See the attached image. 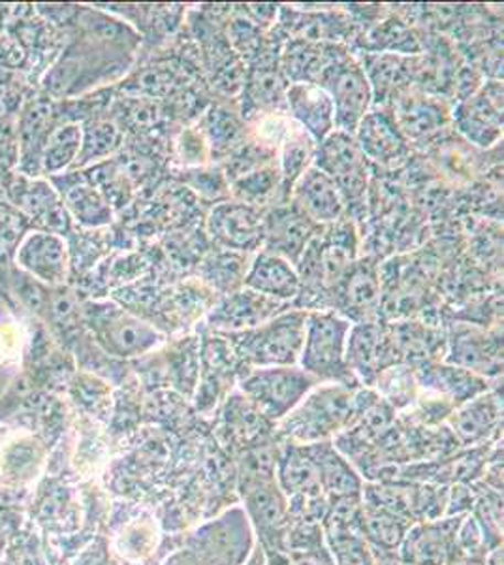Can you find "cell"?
<instances>
[{
    "label": "cell",
    "instance_id": "cell-1",
    "mask_svg": "<svg viewBox=\"0 0 504 565\" xmlns=\"http://www.w3.org/2000/svg\"><path fill=\"white\" fill-rule=\"evenodd\" d=\"M138 44L140 39H114L87 31V36L71 45L47 72L44 87L53 97H74L103 82H111L132 65Z\"/></svg>",
    "mask_w": 504,
    "mask_h": 565
},
{
    "label": "cell",
    "instance_id": "cell-2",
    "mask_svg": "<svg viewBox=\"0 0 504 565\" xmlns=\"http://www.w3.org/2000/svg\"><path fill=\"white\" fill-rule=\"evenodd\" d=\"M357 388L360 386L319 383L281 423L275 424V434L294 445L330 441L348 428Z\"/></svg>",
    "mask_w": 504,
    "mask_h": 565
},
{
    "label": "cell",
    "instance_id": "cell-3",
    "mask_svg": "<svg viewBox=\"0 0 504 565\" xmlns=\"http://www.w3.org/2000/svg\"><path fill=\"white\" fill-rule=\"evenodd\" d=\"M305 319V309L292 308L260 327L223 335L230 343L242 373L255 367L298 366Z\"/></svg>",
    "mask_w": 504,
    "mask_h": 565
},
{
    "label": "cell",
    "instance_id": "cell-4",
    "mask_svg": "<svg viewBox=\"0 0 504 565\" xmlns=\"http://www.w3.org/2000/svg\"><path fill=\"white\" fill-rule=\"evenodd\" d=\"M82 319L95 338L93 341L96 345L116 359L148 356L167 341V335L153 322L109 300L85 303Z\"/></svg>",
    "mask_w": 504,
    "mask_h": 565
},
{
    "label": "cell",
    "instance_id": "cell-5",
    "mask_svg": "<svg viewBox=\"0 0 504 565\" xmlns=\"http://www.w3.org/2000/svg\"><path fill=\"white\" fill-rule=\"evenodd\" d=\"M352 322L333 309L307 311L305 338L298 366L319 383L360 386L346 367V338Z\"/></svg>",
    "mask_w": 504,
    "mask_h": 565
},
{
    "label": "cell",
    "instance_id": "cell-6",
    "mask_svg": "<svg viewBox=\"0 0 504 565\" xmlns=\"http://www.w3.org/2000/svg\"><path fill=\"white\" fill-rule=\"evenodd\" d=\"M242 494L245 511L255 524L260 548L268 565H288L287 535L290 511L275 476L242 473Z\"/></svg>",
    "mask_w": 504,
    "mask_h": 565
},
{
    "label": "cell",
    "instance_id": "cell-7",
    "mask_svg": "<svg viewBox=\"0 0 504 565\" xmlns=\"http://www.w3.org/2000/svg\"><path fill=\"white\" fill-rule=\"evenodd\" d=\"M282 44L285 34L281 31H269L262 47L247 63L245 84L239 95L245 122L269 114H288L287 89L290 84L281 68Z\"/></svg>",
    "mask_w": 504,
    "mask_h": 565
},
{
    "label": "cell",
    "instance_id": "cell-8",
    "mask_svg": "<svg viewBox=\"0 0 504 565\" xmlns=\"http://www.w3.org/2000/svg\"><path fill=\"white\" fill-rule=\"evenodd\" d=\"M317 385L319 381L300 366L255 367L237 377V391L274 424L281 423Z\"/></svg>",
    "mask_w": 504,
    "mask_h": 565
},
{
    "label": "cell",
    "instance_id": "cell-9",
    "mask_svg": "<svg viewBox=\"0 0 504 565\" xmlns=\"http://www.w3.org/2000/svg\"><path fill=\"white\" fill-rule=\"evenodd\" d=\"M317 85L332 98L335 130L356 135L360 122L369 114L375 100L364 66L352 55L348 47L339 53Z\"/></svg>",
    "mask_w": 504,
    "mask_h": 565
},
{
    "label": "cell",
    "instance_id": "cell-10",
    "mask_svg": "<svg viewBox=\"0 0 504 565\" xmlns=\"http://www.w3.org/2000/svg\"><path fill=\"white\" fill-rule=\"evenodd\" d=\"M313 167L330 175L337 185L345 202L346 215L364 207L365 194L369 189V162L354 136L333 130L317 146Z\"/></svg>",
    "mask_w": 504,
    "mask_h": 565
},
{
    "label": "cell",
    "instance_id": "cell-11",
    "mask_svg": "<svg viewBox=\"0 0 504 565\" xmlns=\"http://www.w3.org/2000/svg\"><path fill=\"white\" fill-rule=\"evenodd\" d=\"M264 215L266 210L224 200L211 210L205 231L218 249L256 255L264 244Z\"/></svg>",
    "mask_w": 504,
    "mask_h": 565
},
{
    "label": "cell",
    "instance_id": "cell-12",
    "mask_svg": "<svg viewBox=\"0 0 504 565\" xmlns=\"http://www.w3.org/2000/svg\"><path fill=\"white\" fill-rule=\"evenodd\" d=\"M465 516V514H463ZM463 516L410 524L399 546L405 565H455L465 559L458 545V527Z\"/></svg>",
    "mask_w": 504,
    "mask_h": 565
},
{
    "label": "cell",
    "instance_id": "cell-13",
    "mask_svg": "<svg viewBox=\"0 0 504 565\" xmlns=\"http://www.w3.org/2000/svg\"><path fill=\"white\" fill-rule=\"evenodd\" d=\"M346 367L360 386H375L378 375L396 366V351L389 338V328L380 319L352 324L346 338Z\"/></svg>",
    "mask_w": 504,
    "mask_h": 565
},
{
    "label": "cell",
    "instance_id": "cell-14",
    "mask_svg": "<svg viewBox=\"0 0 504 565\" xmlns=\"http://www.w3.org/2000/svg\"><path fill=\"white\" fill-rule=\"evenodd\" d=\"M442 362L476 373L484 380L503 375V328L485 332L480 324L453 327Z\"/></svg>",
    "mask_w": 504,
    "mask_h": 565
},
{
    "label": "cell",
    "instance_id": "cell-15",
    "mask_svg": "<svg viewBox=\"0 0 504 565\" xmlns=\"http://www.w3.org/2000/svg\"><path fill=\"white\" fill-rule=\"evenodd\" d=\"M290 306L292 303L279 302L243 287L230 295L218 296L213 308L207 309L205 327L221 334H234L271 321Z\"/></svg>",
    "mask_w": 504,
    "mask_h": 565
},
{
    "label": "cell",
    "instance_id": "cell-16",
    "mask_svg": "<svg viewBox=\"0 0 504 565\" xmlns=\"http://www.w3.org/2000/svg\"><path fill=\"white\" fill-rule=\"evenodd\" d=\"M453 125L467 140L490 148L503 136V84L493 79L474 95L460 100L452 111Z\"/></svg>",
    "mask_w": 504,
    "mask_h": 565
},
{
    "label": "cell",
    "instance_id": "cell-17",
    "mask_svg": "<svg viewBox=\"0 0 504 565\" xmlns=\"http://www.w3.org/2000/svg\"><path fill=\"white\" fill-rule=\"evenodd\" d=\"M322 231H324V226L313 223L288 200L285 204H277V206L266 210L264 244L260 250L274 253L277 257L288 260L292 266H298L309 242L314 236H319Z\"/></svg>",
    "mask_w": 504,
    "mask_h": 565
},
{
    "label": "cell",
    "instance_id": "cell-18",
    "mask_svg": "<svg viewBox=\"0 0 504 565\" xmlns=\"http://www.w3.org/2000/svg\"><path fill=\"white\" fill-rule=\"evenodd\" d=\"M15 263L40 282L58 287L66 282L71 274V247L61 234L32 231L21 239Z\"/></svg>",
    "mask_w": 504,
    "mask_h": 565
},
{
    "label": "cell",
    "instance_id": "cell-19",
    "mask_svg": "<svg viewBox=\"0 0 504 565\" xmlns=\"http://www.w3.org/2000/svg\"><path fill=\"white\" fill-rule=\"evenodd\" d=\"M380 276L377 266L356 260L332 296V309L352 324L380 319Z\"/></svg>",
    "mask_w": 504,
    "mask_h": 565
},
{
    "label": "cell",
    "instance_id": "cell-20",
    "mask_svg": "<svg viewBox=\"0 0 504 565\" xmlns=\"http://www.w3.org/2000/svg\"><path fill=\"white\" fill-rule=\"evenodd\" d=\"M450 431L460 447L471 449L490 445L501 436L503 428V394L485 391L476 398L460 405L448 417Z\"/></svg>",
    "mask_w": 504,
    "mask_h": 565
},
{
    "label": "cell",
    "instance_id": "cell-21",
    "mask_svg": "<svg viewBox=\"0 0 504 565\" xmlns=\"http://www.w3.org/2000/svg\"><path fill=\"white\" fill-rule=\"evenodd\" d=\"M354 138L367 162L383 168H399L409 161L410 143L397 129L392 114L384 108L369 109Z\"/></svg>",
    "mask_w": 504,
    "mask_h": 565
},
{
    "label": "cell",
    "instance_id": "cell-22",
    "mask_svg": "<svg viewBox=\"0 0 504 565\" xmlns=\"http://www.w3.org/2000/svg\"><path fill=\"white\" fill-rule=\"evenodd\" d=\"M215 430L224 447L243 452L269 439V431L275 430V424L269 423L242 392L234 391L221 405Z\"/></svg>",
    "mask_w": 504,
    "mask_h": 565
},
{
    "label": "cell",
    "instance_id": "cell-23",
    "mask_svg": "<svg viewBox=\"0 0 504 565\" xmlns=\"http://www.w3.org/2000/svg\"><path fill=\"white\" fill-rule=\"evenodd\" d=\"M290 202L320 226L333 225L346 215L337 185L317 167L307 168L298 178L290 191Z\"/></svg>",
    "mask_w": 504,
    "mask_h": 565
},
{
    "label": "cell",
    "instance_id": "cell-24",
    "mask_svg": "<svg viewBox=\"0 0 504 565\" xmlns=\"http://www.w3.org/2000/svg\"><path fill=\"white\" fill-rule=\"evenodd\" d=\"M68 217L85 228H103L114 221V210L90 185L84 172H64L50 178Z\"/></svg>",
    "mask_w": 504,
    "mask_h": 565
},
{
    "label": "cell",
    "instance_id": "cell-25",
    "mask_svg": "<svg viewBox=\"0 0 504 565\" xmlns=\"http://www.w3.org/2000/svg\"><path fill=\"white\" fill-rule=\"evenodd\" d=\"M415 372L420 388L444 399L453 409L490 391L487 380L447 362H423Z\"/></svg>",
    "mask_w": 504,
    "mask_h": 565
},
{
    "label": "cell",
    "instance_id": "cell-26",
    "mask_svg": "<svg viewBox=\"0 0 504 565\" xmlns=\"http://www.w3.org/2000/svg\"><path fill=\"white\" fill-rule=\"evenodd\" d=\"M287 111L292 121L298 122L313 136L317 143L335 130V111L326 90L317 84H290L287 89Z\"/></svg>",
    "mask_w": 504,
    "mask_h": 565
},
{
    "label": "cell",
    "instance_id": "cell-27",
    "mask_svg": "<svg viewBox=\"0 0 504 565\" xmlns=\"http://www.w3.org/2000/svg\"><path fill=\"white\" fill-rule=\"evenodd\" d=\"M243 287L279 302L294 303L300 295L301 282L296 266L274 253L258 250L250 260Z\"/></svg>",
    "mask_w": 504,
    "mask_h": 565
},
{
    "label": "cell",
    "instance_id": "cell-28",
    "mask_svg": "<svg viewBox=\"0 0 504 565\" xmlns=\"http://www.w3.org/2000/svg\"><path fill=\"white\" fill-rule=\"evenodd\" d=\"M305 449L313 458L319 471L320 487L328 500L362 495L364 482L357 476L356 469L352 468L351 462L335 449V444L320 441V444L305 445Z\"/></svg>",
    "mask_w": 504,
    "mask_h": 565
},
{
    "label": "cell",
    "instance_id": "cell-29",
    "mask_svg": "<svg viewBox=\"0 0 504 565\" xmlns=\"http://www.w3.org/2000/svg\"><path fill=\"white\" fill-rule=\"evenodd\" d=\"M389 114L407 141L429 138L448 121L447 109L437 98L415 95L410 89L394 100Z\"/></svg>",
    "mask_w": 504,
    "mask_h": 565
},
{
    "label": "cell",
    "instance_id": "cell-30",
    "mask_svg": "<svg viewBox=\"0 0 504 565\" xmlns=\"http://www.w3.org/2000/svg\"><path fill=\"white\" fill-rule=\"evenodd\" d=\"M12 191L18 193L13 196V202L32 217L39 218L42 225L50 228V232H55L61 236L71 232L72 218L64 210L63 202L58 199L57 191L53 189L52 183L23 178V180L15 181Z\"/></svg>",
    "mask_w": 504,
    "mask_h": 565
},
{
    "label": "cell",
    "instance_id": "cell-31",
    "mask_svg": "<svg viewBox=\"0 0 504 565\" xmlns=\"http://www.w3.org/2000/svg\"><path fill=\"white\" fill-rule=\"evenodd\" d=\"M230 199L258 210H269L290 200L282 185L279 162L256 168L230 183Z\"/></svg>",
    "mask_w": 504,
    "mask_h": 565
},
{
    "label": "cell",
    "instance_id": "cell-32",
    "mask_svg": "<svg viewBox=\"0 0 504 565\" xmlns=\"http://www.w3.org/2000/svg\"><path fill=\"white\" fill-rule=\"evenodd\" d=\"M253 257L255 255L215 247L200 260V279L211 290L218 292V296L236 292V290L243 289V281H245Z\"/></svg>",
    "mask_w": 504,
    "mask_h": 565
},
{
    "label": "cell",
    "instance_id": "cell-33",
    "mask_svg": "<svg viewBox=\"0 0 504 565\" xmlns=\"http://www.w3.org/2000/svg\"><path fill=\"white\" fill-rule=\"evenodd\" d=\"M199 129L207 141L211 161H224L247 138V122L221 104L205 109Z\"/></svg>",
    "mask_w": 504,
    "mask_h": 565
},
{
    "label": "cell",
    "instance_id": "cell-34",
    "mask_svg": "<svg viewBox=\"0 0 504 565\" xmlns=\"http://www.w3.org/2000/svg\"><path fill=\"white\" fill-rule=\"evenodd\" d=\"M82 138L84 129L79 122L63 121L55 125L42 146L40 174L53 178L72 170L77 154L82 151Z\"/></svg>",
    "mask_w": 504,
    "mask_h": 565
},
{
    "label": "cell",
    "instance_id": "cell-35",
    "mask_svg": "<svg viewBox=\"0 0 504 565\" xmlns=\"http://www.w3.org/2000/svg\"><path fill=\"white\" fill-rule=\"evenodd\" d=\"M317 146L319 143L313 140V136L290 119L279 148V159H277L281 168L282 185L288 196L298 178L305 172L307 168L313 167Z\"/></svg>",
    "mask_w": 504,
    "mask_h": 565
},
{
    "label": "cell",
    "instance_id": "cell-36",
    "mask_svg": "<svg viewBox=\"0 0 504 565\" xmlns=\"http://www.w3.org/2000/svg\"><path fill=\"white\" fill-rule=\"evenodd\" d=\"M82 151L77 154L74 168H89L98 162L108 161L125 146V132L114 119H90L82 125Z\"/></svg>",
    "mask_w": 504,
    "mask_h": 565
},
{
    "label": "cell",
    "instance_id": "cell-37",
    "mask_svg": "<svg viewBox=\"0 0 504 565\" xmlns=\"http://www.w3.org/2000/svg\"><path fill=\"white\" fill-rule=\"evenodd\" d=\"M410 524L412 522L407 521V519L386 513L383 509L371 508L362 501L360 532H362L373 551H383V553L399 551L403 537H405Z\"/></svg>",
    "mask_w": 504,
    "mask_h": 565
},
{
    "label": "cell",
    "instance_id": "cell-38",
    "mask_svg": "<svg viewBox=\"0 0 504 565\" xmlns=\"http://www.w3.org/2000/svg\"><path fill=\"white\" fill-rule=\"evenodd\" d=\"M377 394L386 404L392 405L394 409H407L415 405L418 398V381H416L415 367L409 364H396V366L384 370L378 375Z\"/></svg>",
    "mask_w": 504,
    "mask_h": 565
},
{
    "label": "cell",
    "instance_id": "cell-39",
    "mask_svg": "<svg viewBox=\"0 0 504 565\" xmlns=\"http://www.w3.org/2000/svg\"><path fill=\"white\" fill-rule=\"evenodd\" d=\"M335 565H375L373 551L360 530H322Z\"/></svg>",
    "mask_w": 504,
    "mask_h": 565
},
{
    "label": "cell",
    "instance_id": "cell-40",
    "mask_svg": "<svg viewBox=\"0 0 504 565\" xmlns=\"http://www.w3.org/2000/svg\"><path fill=\"white\" fill-rule=\"evenodd\" d=\"M178 181L199 199L211 202L230 200V181L226 180L221 167L183 168Z\"/></svg>",
    "mask_w": 504,
    "mask_h": 565
},
{
    "label": "cell",
    "instance_id": "cell-41",
    "mask_svg": "<svg viewBox=\"0 0 504 565\" xmlns=\"http://www.w3.org/2000/svg\"><path fill=\"white\" fill-rule=\"evenodd\" d=\"M175 157L183 168L207 167L211 161L210 148L199 127L181 129L175 138Z\"/></svg>",
    "mask_w": 504,
    "mask_h": 565
},
{
    "label": "cell",
    "instance_id": "cell-42",
    "mask_svg": "<svg viewBox=\"0 0 504 565\" xmlns=\"http://www.w3.org/2000/svg\"><path fill=\"white\" fill-rule=\"evenodd\" d=\"M266 564V556H264L262 548H256L249 565H264Z\"/></svg>",
    "mask_w": 504,
    "mask_h": 565
},
{
    "label": "cell",
    "instance_id": "cell-43",
    "mask_svg": "<svg viewBox=\"0 0 504 565\" xmlns=\"http://www.w3.org/2000/svg\"><path fill=\"white\" fill-rule=\"evenodd\" d=\"M455 565H487V562H485V558H469Z\"/></svg>",
    "mask_w": 504,
    "mask_h": 565
}]
</instances>
